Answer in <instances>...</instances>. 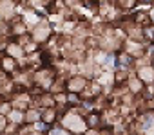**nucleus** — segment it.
<instances>
[{
    "instance_id": "20e7f679",
    "label": "nucleus",
    "mask_w": 154,
    "mask_h": 135,
    "mask_svg": "<svg viewBox=\"0 0 154 135\" xmlns=\"http://www.w3.org/2000/svg\"><path fill=\"white\" fill-rule=\"evenodd\" d=\"M35 81H36V85L40 87V88H49V87H53V81H54V74H53V70H40L38 74H36V78H35Z\"/></svg>"
},
{
    "instance_id": "1a4fd4ad",
    "label": "nucleus",
    "mask_w": 154,
    "mask_h": 135,
    "mask_svg": "<svg viewBox=\"0 0 154 135\" xmlns=\"http://www.w3.org/2000/svg\"><path fill=\"white\" fill-rule=\"evenodd\" d=\"M56 117H58V112H56L54 108L40 110V121H42V122H45V124H49V126L56 121Z\"/></svg>"
},
{
    "instance_id": "dca6fc26",
    "label": "nucleus",
    "mask_w": 154,
    "mask_h": 135,
    "mask_svg": "<svg viewBox=\"0 0 154 135\" xmlns=\"http://www.w3.org/2000/svg\"><path fill=\"white\" fill-rule=\"evenodd\" d=\"M2 103H4V99H2V96H0V106H2Z\"/></svg>"
},
{
    "instance_id": "9b49d317",
    "label": "nucleus",
    "mask_w": 154,
    "mask_h": 135,
    "mask_svg": "<svg viewBox=\"0 0 154 135\" xmlns=\"http://www.w3.org/2000/svg\"><path fill=\"white\" fill-rule=\"evenodd\" d=\"M36 121H40V110H26V112H24L22 122H26V124L33 122V124H35Z\"/></svg>"
},
{
    "instance_id": "39448f33",
    "label": "nucleus",
    "mask_w": 154,
    "mask_h": 135,
    "mask_svg": "<svg viewBox=\"0 0 154 135\" xmlns=\"http://www.w3.org/2000/svg\"><path fill=\"white\" fill-rule=\"evenodd\" d=\"M49 34H51V27H49L47 24H40V25H36L35 31H33V42L42 43V42H45V40L49 38Z\"/></svg>"
},
{
    "instance_id": "ddd939ff",
    "label": "nucleus",
    "mask_w": 154,
    "mask_h": 135,
    "mask_svg": "<svg viewBox=\"0 0 154 135\" xmlns=\"http://www.w3.org/2000/svg\"><path fill=\"white\" fill-rule=\"evenodd\" d=\"M47 135H72V133H69L65 128H62V126H51V130L47 131Z\"/></svg>"
},
{
    "instance_id": "9d476101",
    "label": "nucleus",
    "mask_w": 154,
    "mask_h": 135,
    "mask_svg": "<svg viewBox=\"0 0 154 135\" xmlns=\"http://www.w3.org/2000/svg\"><path fill=\"white\" fill-rule=\"evenodd\" d=\"M17 67H18L17 59H13V58H9V56L0 58V69H2L4 72H15Z\"/></svg>"
},
{
    "instance_id": "0eeeda50",
    "label": "nucleus",
    "mask_w": 154,
    "mask_h": 135,
    "mask_svg": "<svg viewBox=\"0 0 154 135\" xmlns=\"http://www.w3.org/2000/svg\"><path fill=\"white\" fill-rule=\"evenodd\" d=\"M141 83H145V85H150V83H154V69L152 67H143V69H140L138 70V76H136Z\"/></svg>"
},
{
    "instance_id": "f257e3e1",
    "label": "nucleus",
    "mask_w": 154,
    "mask_h": 135,
    "mask_svg": "<svg viewBox=\"0 0 154 135\" xmlns=\"http://www.w3.org/2000/svg\"><path fill=\"white\" fill-rule=\"evenodd\" d=\"M62 128H65L69 133H72V135H84L85 133V130H87V126H85V121H84V117H82V113H78V112H67L65 115H62V124H60Z\"/></svg>"
},
{
    "instance_id": "2eb2a0df",
    "label": "nucleus",
    "mask_w": 154,
    "mask_h": 135,
    "mask_svg": "<svg viewBox=\"0 0 154 135\" xmlns=\"http://www.w3.org/2000/svg\"><path fill=\"white\" fill-rule=\"evenodd\" d=\"M8 126H9V122H8V117H6V115H0V133H2V131H6V130H8Z\"/></svg>"
},
{
    "instance_id": "f03ea898",
    "label": "nucleus",
    "mask_w": 154,
    "mask_h": 135,
    "mask_svg": "<svg viewBox=\"0 0 154 135\" xmlns=\"http://www.w3.org/2000/svg\"><path fill=\"white\" fill-rule=\"evenodd\" d=\"M85 87H87V79L82 78V76H72V78L65 83V90H67L69 94H76V96H78Z\"/></svg>"
},
{
    "instance_id": "6e6552de",
    "label": "nucleus",
    "mask_w": 154,
    "mask_h": 135,
    "mask_svg": "<svg viewBox=\"0 0 154 135\" xmlns=\"http://www.w3.org/2000/svg\"><path fill=\"white\" fill-rule=\"evenodd\" d=\"M26 50H24V45H20L18 42H11L8 45V56L13 58V59H18L20 56H24Z\"/></svg>"
},
{
    "instance_id": "f8f14e48",
    "label": "nucleus",
    "mask_w": 154,
    "mask_h": 135,
    "mask_svg": "<svg viewBox=\"0 0 154 135\" xmlns=\"http://www.w3.org/2000/svg\"><path fill=\"white\" fill-rule=\"evenodd\" d=\"M129 88H131L134 94H138V92L141 90V81H140L138 78H131V79H129Z\"/></svg>"
},
{
    "instance_id": "423d86ee",
    "label": "nucleus",
    "mask_w": 154,
    "mask_h": 135,
    "mask_svg": "<svg viewBox=\"0 0 154 135\" xmlns=\"http://www.w3.org/2000/svg\"><path fill=\"white\" fill-rule=\"evenodd\" d=\"M84 121H85V126H87V130H100L102 126V117H100V113L98 112H89L85 117H84Z\"/></svg>"
},
{
    "instance_id": "4468645a",
    "label": "nucleus",
    "mask_w": 154,
    "mask_h": 135,
    "mask_svg": "<svg viewBox=\"0 0 154 135\" xmlns=\"http://www.w3.org/2000/svg\"><path fill=\"white\" fill-rule=\"evenodd\" d=\"M35 130H36V131H42V133H47V131L51 130V126L45 124V122H42V121H36V122H35Z\"/></svg>"
},
{
    "instance_id": "7ed1b4c3",
    "label": "nucleus",
    "mask_w": 154,
    "mask_h": 135,
    "mask_svg": "<svg viewBox=\"0 0 154 135\" xmlns=\"http://www.w3.org/2000/svg\"><path fill=\"white\" fill-rule=\"evenodd\" d=\"M114 65H116V69H118V70L127 72L131 67L134 65V56H132V54H127V52H122V54H118Z\"/></svg>"
}]
</instances>
